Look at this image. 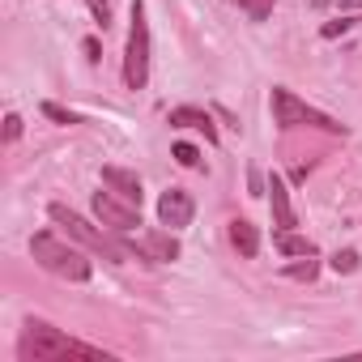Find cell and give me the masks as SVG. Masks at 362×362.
<instances>
[{
    "label": "cell",
    "instance_id": "6da1fadb",
    "mask_svg": "<svg viewBox=\"0 0 362 362\" xmlns=\"http://www.w3.org/2000/svg\"><path fill=\"white\" fill-rule=\"evenodd\" d=\"M18 358L22 362H56V358H107L103 349H94V345H86V341H73V337H64L60 328H52V324H43V320H30L26 328H22V337H18Z\"/></svg>",
    "mask_w": 362,
    "mask_h": 362
},
{
    "label": "cell",
    "instance_id": "8fae6325",
    "mask_svg": "<svg viewBox=\"0 0 362 362\" xmlns=\"http://www.w3.org/2000/svg\"><path fill=\"white\" fill-rule=\"evenodd\" d=\"M103 184H107L115 197L132 201V205H141V201H145V192H141V179H136L132 170H124V166H103Z\"/></svg>",
    "mask_w": 362,
    "mask_h": 362
},
{
    "label": "cell",
    "instance_id": "5b68a950",
    "mask_svg": "<svg viewBox=\"0 0 362 362\" xmlns=\"http://www.w3.org/2000/svg\"><path fill=\"white\" fill-rule=\"evenodd\" d=\"M145 81H149V22H145V5L132 0V26H128V47H124V86L145 90Z\"/></svg>",
    "mask_w": 362,
    "mask_h": 362
},
{
    "label": "cell",
    "instance_id": "ba28073f",
    "mask_svg": "<svg viewBox=\"0 0 362 362\" xmlns=\"http://www.w3.org/2000/svg\"><path fill=\"white\" fill-rule=\"evenodd\" d=\"M192 214H197V205H192V197L184 188H166L158 197V222L170 226V230H184L192 222Z\"/></svg>",
    "mask_w": 362,
    "mask_h": 362
},
{
    "label": "cell",
    "instance_id": "ffe728a7",
    "mask_svg": "<svg viewBox=\"0 0 362 362\" xmlns=\"http://www.w3.org/2000/svg\"><path fill=\"white\" fill-rule=\"evenodd\" d=\"M349 26H354V22H328V26H324L320 35H324V39H337V35H345Z\"/></svg>",
    "mask_w": 362,
    "mask_h": 362
},
{
    "label": "cell",
    "instance_id": "603a6c76",
    "mask_svg": "<svg viewBox=\"0 0 362 362\" xmlns=\"http://www.w3.org/2000/svg\"><path fill=\"white\" fill-rule=\"evenodd\" d=\"M341 9H362V0H337Z\"/></svg>",
    "mask_w": 362,
    "mask_h": 362
},
{
    "label": "cell",
    "instance_id": "4fadbf2b",
    "mask_svg": "<svg viewBox=\"0 0 362 362\" xmlns=\"http://www.w3.org/2000/svg\"><path fill=\"white\" fill-rule=\"evenodd\" d=\"M277 252H281V256H315V243H311L307 235L277 230Z\"/></svg>",
    "mask_w": 362,
    "mask_h": 362
},
{
    "label": "cell",
    "instance_id": "2e32d148",
    "mask_svg": "<svg viewBox=\"0 0 362 362\" xmlns=\"http://www.w3.org/2000/svg\"><path fill=\"white\" fill-rule=\"evenodd\" d=\"M43 115H47V119H56V124H81V115H77V111H69V107H60V103H43Z\"/></svg>",
    "mask_w": 362,
    "mask_h": 362
},
{
    "label": "cell",
    "instance_id": "44dd1931",
    "mask_svg": "<svg viewBox=\"0 0 362 362\" xmlns=\"http://www.w3.org/2000/svg\"><path fill=\"white\" fill-rule=\"evenodd\" d=\"M18 136H22V119L9 115V119H5V141H18Z\"/></svg>",
    "mask_w": 362,
    "mask_h": 362
},
{
    "label": "cell",
    "instance_id": "e0dca14e",
    "mask_svg": "<svg viewBox=\"0 0 362 362\" xmlns=\"http://www.w3.org/2000/svg\"><path fill=\"white\" fill-rule=\"evenodd\" d=\"M315 273H320V264H315L311 256H307L303 264H290V269H286V277H294V281H315Z\"/></svg>",
    "mask_w": 362,
    "mask_h": 362
},
{
    "label": "cell",
    "instance_id": "7a4b0ae2",
    "mask_svg": "<svg viewBox=\"0 0 362 362\" xmlns=\"http://www.w3.org/2000/svg\"><path fill=\"white\" fill-rule=\"evenodd\" d=\"M47 214H52V222H56V226H64V235H69V239H77L81 247L98 252L103 260H111V264H124V260L132 256V247H128V243H119V239L111 235V226L103 230V226L86 222L81 214H73V209H69V205H60V201H56V205H47Z\"/></svg>",
    "mask_w": 362,
    "mask_h": 362
},
{
    "label": "cell",
    "instance_id": "9c48e42d",
    "mask_svg": "<svg viewBox=\"0 0 362 362\" xmlns=\"http://www.w3.org/2000/svg\"><path fill=\"white\" fill-rule=\"evenodd\" d=\"M269 205H273V226H277V230H294V226H298L294 205H290V188H286L281 175L269 179Z\"/></svg>",
    "mask_w": 362,
    "mask_h": 362
},
{
    "label": "cell",
    "instance_id": "5bb4252c",
    "mask_svg": "<svg viewBox=\"0 0 362 362\" xmlns=\"http://www.w3.org/2000/svg\"><path fill=\"white\" fill-rule=\"evenodd\" d=\"M170 153H175V162H179V166H188V170H197V166H201V149H197V145H188V141H175V149H170Z\"/></svg>",
    "mask_w": 362,
    "mask_h": 362
},
{
    "label": "cell",
    "instance_id": "8992f818",
    "mask_svg": "<svg viewBox=\"0 0 362 362\" xmlns=\"http://www.w3.org/2000/svg\"><path fill=\"white\" fill-rule=\"evenodd\" d=\"M94 218L111 230H136L141 226V205H132V201H124L107 188V192H94Z\"/></svg>",
    "mask_w": 362,
    "mask_h": 362
},
{
    "label": "cell",
    "instance_id": "d6986e66",
    "mask_svg": "<svg viewBox=\"0 0 362 362\" xmlns=\"http://www.w3.org/2000/svg\"><path fill=\"white\" fill-rule=\"evenodd\" d=\"M86 5H90V13H94V22L107 30V26H111V5H107V0H86Z\"/></svg>",
    "mask_w": 362,
    "mask_h": 362
},
{
    "label": "cell",
    "instance_id": "52a82bcc",
    "mask_svg": "<svg viewBox=\"0 0 362 362\" xmlns=\"http://www.w3.org/2000/svg\"><path fill=\"white\" fill-rule=\"evenodd\" d=\"M128 247H132V256H141L149 264H170L179 256V239L170 230H141L136 239H128Z\"/></svg>",
    "mask_w": 362,
    "mask_h": 362
},
{
    "label": "cell",
    "instance_id": "30bf717a",
    "mask_svg": "<svg viewBox=\"0 0 362 362\" xmlns=\"http://www.w3.org/2000/svg\"><path fill=\"white\" fill-rule=\"evenodd\" d=\"M166 124H170V128H197V132H205V141H209V145H218L214 115H209V111H201V107H175V111L166 115Z\"/></svg>",
    "mask_w": 362,
    "mask_h": 362
},
{
    "label": "cell",
    "instance_id": "9a60e30c",
    "mask_svg": "<svg viewBox=\"0 0 362 362\" xmlns=\"http://www.w3.org/2000/svg\"><path fill=\"white\" fill-rule=\"evenodd\" d=\"M235 5H239L252 22H264V18L273 13V0H235Z\"/></svg>",
    "mask_w": 362,
    "mask_h": 362
},
{
    "label": "cell",
    "instance_id": "7c38bea8",
    "mask_svg": "<svg viewBox=\"0 0 362 362\" xmlns=\"http://www.w3.org/2000/svg\"><path fill=\"white\" fill-rule=\"evenodd\" d=\"M230 243H235V252H239V256H247V260H252V256L260 252V230H256L247 218H235V222H230Z\"/></svg>",
    "mask_w": 362,
    "mask_h": 362
},
{
    "label": "cell",
    "instance_id": "7402d4cb",
    "mask_svg": "<svg viewBox=\"0 0 362 362\" xmlns=\"http://www.w3.org/2000/svg\"><path fill=\"white\" fill-rule=\"evenodd\" d=\"M81 47H86V60H90V64H94V60H98V43H94V39H86V43H81Z\"/></svg>",
    "mask_w": 362,
    "mask_h": 362
},
{
    "label": "cell",
    "instance_id": "277c9868",
    "mask_svg": "<svg viewBox=\"0 0 362 362\" xmlns=\"http://www.w3.org/2000/svg\"><path fill=\"white\" fill-rule=\"evenodd\" d=\"M273 119H277L281 128H320V132H332V136H345V132H349V128L337 124L332 115L307 107V103H303L298 94H290L286 86H273Z\"/></svg>",
    "mask_w": 362,
    "mask_h": 362
},
{
    "label": "cell",
    "instance_id": "ac0fdd59",
    "mask_svg": "<svg viewBox=\"0 0 362 362\" xmlns=\"http://www.w3.org/2000/svg\"><path fill=\"white\" fill-rule=\"evenodd\" d=\"M328 264H332L337 273H354V269H358V252H354V247H345V252H337Z\"/></svg>",
    "mask_w": 362,
    "mask_h": 362
},
{
    "label": "cell",
    "instance_id": "3957f363",
    "mask_svg": "<svg viewBox=\"0 0 362 362\" xmlns=\"http://www.w3.org/2000/svg\"><path fill=\"white\" fill-rule=\"evenodd\" d=\"M30 256H35L52 277H64V281H86V277H90L86 252L73 247V243H64V239H56V235H47V230L30 239Z\"/></svg>",
    "mask_w": 362,
    "mask_h": 362
}]
</instances>
